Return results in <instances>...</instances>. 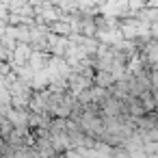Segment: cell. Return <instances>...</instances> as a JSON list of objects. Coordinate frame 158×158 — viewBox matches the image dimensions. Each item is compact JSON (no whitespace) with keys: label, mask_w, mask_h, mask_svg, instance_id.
<instances>
[{"label":"cell","mask_w":158,"mask_h":158,"mask_svg":"<svg viewBox=\"0 0 158 158\" xmlns=\"http://www.w3.org/2000/svg\"><path fill=\"white\" fill-rule=\"evenodd\" d=\"M145 152L154 154V152H156V143H147V145H145Z\"/></svg>","instance_id":"obj_2"},{"label":"cell","mask_w":158,"mask_h":158,"mask_svg":"<svg viewBox=\"0 0 158 158\" xmlns=\"http://www.w3.org/2000/svg\"><path fill=\"white\" fill-rule=\"evenodd\" d=\"M28 56H31V48H28L26 44L15 46V50H13V61H15L18 65H24V63L28 61Z\"/></svg>","instance_id":"obj_1"}]
</instances>
